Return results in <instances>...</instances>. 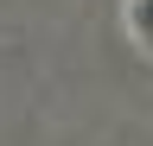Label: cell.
Listing matches in <instances>:
<instances>
[{"instance_id":"1","label":"cell","mask_w":153,"mask_h":146,"mask_svg":"<svg viewBox=\"0 0 153 146\" xmlns=\"http://www.w3.org/2000/svg\"><path fill=\"white\" fill-rule=\"evenodd\" d=\"M128 32L140 45H153V0H128Z\"/></svg>"}]
</instances>
